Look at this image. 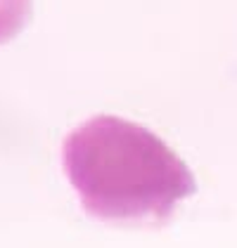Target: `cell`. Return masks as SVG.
<instances>
[{
    "label": "cell",
    "mask_w": 237,
    "mask_h": 248,
    "mask_svg": "<svg viewBox=\"0 0 237 248\" xmlns=\"http://www.w3.org/2000/svg\"><path fill=\"white\" fill-rule=\"evenodd\" d=\"M62 161L83 210L104 222H166L197 189L161 137L118 116H95L71 130Z\"/></svg>",
    "instance_id": "6da1fadb"
},
{
    "label": "cell",
    "mask_w": 237,
    "mask_h": 248,
    "mask_svg": "<svg viewBox=\"0 0 237 248\" xmlns=\"http://www.w3.org/2000/svg\"><path fill=\"white\" fill-rule=\"evenodd\" d=\"M31 17V0H0V45L12 40Z\"/></svg>",
    "instance_id": "7a4b0ae2"
}]
</instances>
